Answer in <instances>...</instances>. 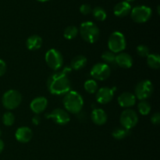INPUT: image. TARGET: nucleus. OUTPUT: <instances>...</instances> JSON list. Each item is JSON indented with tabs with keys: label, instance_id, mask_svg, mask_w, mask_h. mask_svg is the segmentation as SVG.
Masks as SVG:
<instances>
[{
	"label": "nucleus",
	"instance_id": "1",
	"mask_svg": "<svg viewBox=\"0 0 160 160\" xmlns=\"http://www.w3.org/2000/svg\"><path fill=\"white\" fill-rule=\"evenodd\" d=\"M70 67H65L62 71L52 73L47 81V88L51 94L55 95H65L71 89V83L69 79Z\"/></svg>",
	"mask_w": 160,
	"mask_h": 160
},
{
	"label": "nucleus",
	"instance_id": "2",
	"mask_svg": "<svg viewBox=\"0 0 160 160\" xmlns=\"http://www.w3.org/2000/svg\"><path fill=\"white\" fill-rule=\"evenodd\" d=\"M62 104L66 111L71 113H79L84 106V99L81 94L76 91H70L62 99Z\"/></svg>",
	"mask_w": 160,
	"mask_h": 160
},
{
	"label": "nucleus",
	"instance_id": "3",
	"mask_svg": "<svg viewBox=\"0 0 160 160\" xmlns=\"http://www.w3.org/2000/svg\"><path fill=\"white\" fill-rule=\"evenodd\" d=\"M80 34L88 43L93 44L98 41L100 31L95 23L91 21L84 22L80 26Z\"/></svg>",
	"mask_w": 160,
	"mask_h": 160
},
{
	"label": "nucleus",
	"instance_id": "4",
	"mask_svg": "<svg viewBox=\"0 0 160 160\" xmlns=\"http://www.w3.org/2000/svg\"><path fill=\"white\" fill-rule=\"evenodd\" d=\"M127 41L123 33L120 31H114L108 39V48L109 51L113 53L122 52L126 48Z\"/></svg>",
	"mask_w": 160,
	"mask_h": 160
},
{
	"label": "nucleus",
	"instance_id": "5",
	"mask_svg": "<svg viewBox=\"0 0 160 160\" xmlns=\"http://www.w3.org/2000/svg\"><path fill=\"white\" fill-rule=\"evenodd\" d=\"M22 102V95L20 92L14 89L7 91L2 98V103L8 110H12L18 107Z\"/></svg>",
	"mask_w": 160,
	"mask_h": 160
},
{
	"label": "nucleus",
	"instance_id": "6",
	"mask_svg": "<svg viewBox=\"0 0 160 160\" xmlns=\"http://www.w3.org/2000/svg\"><path fill=\"white\" fill-rule=\"evenodd\" d=\"M45 62L48 67L53 70H59L63 64V57L59 50L51 48L45 53Z\"/></svg>",
	"mask_w": 160,
	"mask_h": 160
},
{
	"label": "nucleus",
	"instance_id": "7",
	"mask_svg": "<svg viewBox=\"0 0 160 160\" xmlns=\"http://www.w3.org/2000/svg\"><path fill=\"white\" fill-rule=\"evenodd\" d=\"M154 88L153 84L149 80H143L138 82L134 88V95L136 98L142 100H145L149 98L153 93Z\"/></svg>",
	"mask_w": 160,
	"mask_h": 160
},
{
	"label": "nucleus",
	"instance_id": "8",
	"mask_svg": "<svg viewBox=\"0 0 160 160\" xmlns=\"http://www.w3.org/2000/svg\"><path fill=\"white\" fill-rule=\"evenodd\" d=\"M152 11L150 7L146 6H138L131 9V19L135 23H143L148 21L152 17Z\"/></svg>",
	"mask_w": 160,
	"mask_h": 160
},
{
	"label": "nucleus",
	"instance_id": "9",
	"mask_svg": "<svg viewBox=\"0 0 160 160\" xmlns=\"http://www.w3.org/2000/svg\"><path fill=\"white\" fill-rule=\"evenodd\" d=\"M120 122L123 128L130 131L137 125L138 122V116L133 109H127L120 114Z\"/></svg>",
	"mask_w": 160,
	"mask_h": 160
},
{
	"label": "nucleus",
	"instance_id": "10",
	"mask_svg": "<svg viewBox=\"0 0 160 160\" xmlns=\"http://www.w3.org/2000/svg\"><path fill=\"white\" fill-rule=\"evenodd\" d=\"M91 76L94 80L105 81L108 79L111 74L110 67L104 62H98L92 67L90 71Z\"/></svg>",
	"mask_w": 160,
	"mask_h": 160
},
{
	"label": "nucleus",
	"instance_id": "11",
	"mask_svg": "<svg viewBox=\"0 0 160 160\" xmlns=\"http://www.w3.org/2000/svg\"><path fill=\"white\" fill-rule=\"evenodd\" d=\"M45 117L47 119L53 120L56 123L59 125H66L70 122V117L68 112L65 109H60V108H56L53 109L49 113L46 114Z\"/></svg>",
	"mask_w": 160,
	"mask_h": 160
},
{
	"label": "nucleus",
	"instance_id": "12",
	"mask_svg": "<svg viewBox=\"0 0 160 160\" xmlns=\"http://www.w3.org/2000/svg\"><path fill=\"white\" fill-rule=\"evenodd\" d=\"M114 88L103 87L96 92V100L100 104H107L110 102L114 97Z\"/></svg>",
	"mask_w": 160,
	"mask_h": 160
},
{
	"label": "nucleus",
	"instance_id": "13",
	"mask_svg": "<svg viewBox=\"0 0 160 160\" xmlns=\"http://www.w3.org/2000/svg\"><path fill=\"white\" fill-rule=\"evenodd\" d=\"M47 106H48L47 98L43 96H39L34 98L31 101L30 107H31V109L33 112H34L36 115H39L46 109Z\"/></svg>",
	"mask_w": 160,
	"mask_h": 160
},
{
	"label": "nucleus",
	"instance_id": "14",
	"mask_svg": "<svg viewBox=\"0 0 160 160\" xmlns=\"http://www.w3.org/2000/svg\"><path fill=\"white\" fill-rule=\"evenodd\" d=\"M119 105L123 108H129L132 107L136 103V97L134 94L131 93V92H125L123 93L120 94L117 98Z\"/></svg>",
	"mask_w": 160,
	"mask_h": 160
},
{
	"label": "nucleus",
	"instance_id": "15",
	"mask_svg": "<svg viewBox=\"0 0 160 160\" xmlns=\"http://www.w3.org/2000/svg\"><path fill=\"white\" fill-rule=\"evenodd\" d=\"M33 137V132L28 127H20L15 133V138L17 141L20 143H28Z\"/></svg>",
	"mask_w": 160,
	"mask_h": 160
},
{
	"label": "nucleus",
	"instance_id": "16",
	"mask_svg": "<svg viewBox=\"0 0 160 160\" xmlns=\"http://www.w3.org/2000/svg\"><path fill=\"white\" fill-rule=\"evenodd\" d=\"M116 64L121 68L129 69L133 66V58L128 53L122 52L116 55Z\"/></svg>",
	"mask_w": 160,
	"mask_h": 160
},
{
	"label": "nucleus",
	"instance_id": "17",
	"mask_svg": "<svg viewBox=\"0 0 160 160\" xmlns=\"http://www.w3.org/2000/svg\"><path fill=\"white\" fill-rule=\"evenodd\" d=\"M91 118L95 124L98 125V126H102L107 122L108 117L106 112L102 109L96 108L92 110Z\"/></svg>",
	"mask_w": 160,
	"mask_h": 160
},
{
	"label": "nucleus",
	"instance_id": "18",
	"mask_svg": "<svg viewBox=\"0 0 160 160\" xmlns=\"http://www.w3.org/2000/svg\"><path fill=\"white\" fill-rule=\"evenodd\" d=\"M131 11V6L126 1L120 2L113 8L115 16L118 17H124L128 16Z\"/></svg>",
	"mask_w": 160,
	"mask_h": 160
},
{
	"label": "nucleus",
	"instance_id": "19",
	"mask_svg": "<svg viewBox=\"0 0 160 160\" xmlns=\"http://www.w3.org/2000/svg\"><path fill=\"white\" fill-rule=\"evenodd\" d=\"M42 38L37 34H33L28 38L26 41V46L28 49L31 51L38 50L42 47Z\"/></svg>",
	"mask_w": 160,
	"mask_h": 160
},
{
	"label": "nucleus",
	"instance_id": "20",
	"mask_svg": "<svg viewBox=\"0 0 160 160\" xmlns=\"http://www.w3.org/2000/svg\"><path fill=\"white\" fill-rule=\"evenodd\" d=\"M87 58L82 55L76 56L70 62V68L71 70H80L84 68L87 64Z\"/></svg>",
	"mask_w": 160,
	"mask_h": 160
},
{
	"label": "nucleus",
	"instance_id": "21",
	"mask_svg": "<svg viewBox=\"0 0 160 160\" xmlns=\"http://www.w3.org/2000/svg\"><path fill=\"white\" fill-rule=\"evenodd\" d=\"M147 64L153 70H158L160 67V56L159 54H149L147 56Z\"/></svg>",
	"mask_w": 160,
	"mask_h": 160
},
{
	"label": "nucleus",
	"instance_id": "22",
	"mask_svg": "<svg viewBox=\"0 0 160 160\" xmlns=\"http://www.w3.org/2000/svg\"><path fill=\"white\" fill-rule=\"evenodd\" d=\"M92 12L95 20H98V21H104L106 19V17H107L106 10L102 7H100V6H96V7L92 9Z\"/></svg>",
	"mask_w": 160,
	"mask_h": 160
},
{
	"label": "nucleus",
	"instance_id": "23",
	"mask_svg": "<svg viewBox=\"0 0 160 160\" xmlns=\"http://www.w3.org/2000/svg\"><path fill=\"white\" fill-rule=\"evenodd\" d=\"M84 90L89 94H95L98 91V83L94 79H89L84 84Z\"/></svg>",
	"mask_w": 160,
	"mask_h": 160
},
{
	"label": "nucleus",
	"instance_id": "24",
	"mask_svg": "<svg viewBox=\"0 0 160 160\" xmlns=\"http://www.w3.org/2000/svg\"><path fill=\"white\" fill-rule=\"evenodd\" d=\"M79 31H78V28L75 26H68L63 32V36L66 39L68 40H71V39L75 38L78 36Z\"/></svg>",
	"mask_w": 160,
	"mask_h": 160
},
{
	"label": "nucleus",
	"instance_id": "25",
	"mask_svg": "<svg viewBox=\"0 0 160 160\" xmlns=\"http://www.w3.org/2000/svg\"><path fill=\"white\" fill-rule=\"evenodd\" d=\"M151 105L146 100H142L140 101V102L138 105V112H140L142 115L146 116L151 112Z\"/></svg>",
	"mask_w": 160,
	"mask_h": 160
},
{
	"label": "nucleus",
	"instance_id": "26",
	"mask_svg": "<svg viewBox=\"0 0 160 160\" xmlns=\"http://www.w3.org/2000/svg\"><path fill=\"white\" fill-rule=\"evenodd\" d=\"M102 59L105 62L104 63L107 64V65H109V64L114 65V64H116V54L108 50V51L104 52L102 53Z\"/></svg>",
	"mask_w": 160,
	"mask_h": 160
},
{
	"label": "nucleus",
	"instance_id": "27",
	"mask_svg": "<svg viewBox=\"0 0 160 160\" xmlns=\"http://www.w3.org/2000/svg\"><path fill=\"white\" fill-rule=\"evenodd\" d=\"M129 134V131L123 128H117L112 131V136L117 140H122L125 138Z\"/></svg>",
	"mask_w": 160,
	"mask_h": 160
},
{
	"label": "nucleus",
	"instance_id": "28",
	"mask_svg": "<svg viewBox=\"0 0 160 160\" xmlns=\"http://www.w3.org/2000/svg\"><path fill=\"white\" fill-rule=\"evenodd\" d=\"M15 122V116L11 112H6L2 116V123L5 126L10 127Z\"/></svg>",
	"mask_w": 160,
	"mask_h": 160
},
{
	"label": "nucleus",
	"instance_id": "29",
	"mask_svg": "<svg viewBox=\"0 0 160 160\" xmlns=\"http://www.w3.org/2000/svg\"><path fill=\"white\" fill-rule=\"evenodd\" d=\"M138 55L141 57H147L150 54L149 48L145 45H139L136 48Z\"/></svg>",
	"mask_w": 160,
	"mask_h": 160
},
{
	"label": "nucleus",
	"instance_id": "30",
	"mask_svg": "<svg viewBox=\"0 0 160 160\" xmlns=\"http://www.w3.org/2000/svg\"><path fill=\"white\" fill-rule=\"evenodd\" d=\"M92 7H91L90 5L88 4H83L81 5V7H80V12H81L83 15H88L89 13L92 12Z\"/></svg>",
	"mask_w": 160,
	"mask_h": 160
},
{
	"label": "nucleus",
	"instance_id": "31",
	"mask_svg": "<svg viewBox=\"0 0 160 160\" xmlns=\"http://www.w3.org/2000/svg\"><path fill=\"white\" fill-rule=\"evenodd\" d=\"M151 122L154 125H159L160 123V114L159 112H156L151 117Z\"/></svg>",
	"mask_w": 160,
	"mask_h": 160
},
{
	"label": "nucleus",
	"instance_id": "32",
	"mask_svg": "<svg viewBox=\"0 0 160 160\" xmlns=\"http://www.w3.org/2000/svg\"><path fill=\"white\" fill-rule=\"evenodd\" d=\"M6 69H7V67L5 61L0 59V77L3 76L6 73Z\"/></svg>",
	"mask_w": 160,
	"mask_h": 160
},
{
	"label": "nucleus",
	"instance_id": "33",
	"mask_svg": "<svg viewBox=\"0 0 160 160\" xmlns=\"http://www.w3.org/2000/svg\"><path fill=\"white\" fill-rule=\"evenodd\" d=\"M41 122V117L38 115H35L32 118V123L34 125H38Z\"/></svg>",
	"mask_w": 160,
	"mask_h": 160
},
{
	"label": "nucleus",
	"instance_id": "34",
	"mask_svg": "<svg viewBox=\"0 0 160 160\" xmlns=\"http://www.w3.org/2000/svg\"><path fill=\"white\" fill-rule=\"evenodd\" d=\"M4 142H3V141L2 140V139H0V153L2 152L3 151V149H4Z\"/></svg>",
	"mask_w": 160,
	"mask_h": 160
},
{
	"label": "nucleus",
	"instance_id": "35",
	"mask_svg": "<svg viewBox=\"0 0 160 160\" xmlns=\"http://www.w3.org/2000/svg\"><path fill=\"white\" fill-rule=\"evenodd\" d=\"M37 1L41 2H48L49 1V0H37Z\"/></svg>",
	"mask_w": 160,
	"mask_h": 160
},
{
	"label": "nucleus",
	"instance_id": "36",
	"mask_svg": "<svg viewBox=\"0 0 160 160\" xmlns=\"http://www.w3.org/2000/svg\"><path fill=\"white\" fill-rule=\"evenodd\" d=\"M125 1L127 2H133V1H134V0H125Z\"/></svg>",
	"mask_w": 160,
	"mask_h": 160
}]
</instances>
